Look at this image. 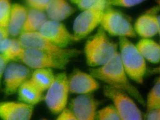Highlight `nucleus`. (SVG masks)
Segmentation results:
<instances>
[{
  "label": "nucleus",
  "instance_id": "9b49d317",
  "mask_svg": "<svg viewBox=\"0 0 160 120\" xmlns=\"http://www.w3.org/2000/svg\"><path fill=\"white\" fill-rule=\"evenodd\" d=\"M99 102L91 95L80 94L73 98L70 103V109L77 120H93L96 119Z\"/></svg>",
  "mask_w": 160,
  "mask_h": 120
},
{
  "label": "nucleus",
  "instance_id": "ddd939ff",
  "mask_svg": "<svg viewBox=\"0 0 160 120\" xmlns=\"http://www.w3.org/2000/svg\"><path fill=\"white\" fill-rule=\"evenodd\" d=\"M34 106L21 102L0 103V118L3 120H29L33 115Z\"/></svg>",
  "mask_w": 160,
  "mask_h": 120
},
{
  "label": "nucleus",
  "instance_id": "1a4fd4ad",
  "mask_svg": "<svg viewBox=\"0 0 160 120\" xmlns=\"http://www.w3.org/2000/svg\"><path fill=\"white\" fill-rule=\"evenodd\" d=\"M24 65L31 69H64L69 61L52 56L37 49L24 48L18 58Z\"/></svg>",
  "mask_w": 160,
  "mask_h": 120
},
{
  "label": "nucleus",
  "instance_id": "a211bd4d",
  "mask_svg": "<svg viewBox=\"0 0 160 120\" xmlns=\"http://www.w3.org/2000/svg\"><path fill=\"white\" fill-rule=\"evenodd\" d=\"M136 46L145 60L154 64L160 62V46L158 43L150 39H143Z\"/></svg>",
  "mask_w": 160,
  "mask_h": 120
},
{
  "label": "nucleus",
  "instance_id": "20e7f679",
  "mask_svg": "<svg viewBox=\"0 0 160 120\" xmlns=\"http://www.w3.org/2000/svg\"><path fill=\"white\" fill-rule=\"evenodd\" d=\"M18 39L24 48L38 50L68 61L80 53L77 50L58 46L39 32L21 33Z\"/></svg>",
  "mask_w": 160,
  "mask_h": 120
},
{
  "label": "nucleus",
  "instance_id": "5701e85b",
  "mask_svg": "<svg viewBox=\"0 0 160 120\" xmlns=\"http://www.w3.org/2000/svg\"><path fill=\"white\" fill-rule=\"evenodd\" d=\"M17 64L13 62L8 64L4 73V92L7 96L12 95L16 92L14 87V82Z\"/></svg>",
  "mask_w": 160,
  "mask_h": 120
},
{
  "label": "nucleus",
  "instance_id": "9d476101",
  "mask_svg": "<svg viewBox=\"0 0 160 120\" xmlns=\"http://www.w3.org/2000/svg\"><path fill=\"white\" fill-rule=\"evenodd\" d=\"M39 33L53 44L62 48H67L72 42L76 41L73 34L61 22L48 19Z\"/></svg>",
  "mask_w": 160,
  "mask_h": 120
},
{
  "label": "nucleus",
  "instance_id": "b1692460",
  "mask_svg": "<svg viewBox=\"0 0 160 120\" xmlns=\"http://www.w3.org/2000/svg\"><path fill=\"white\" fill-rule=\"evenodd\" d=\"M145 106L147 108V112L155 109H160V78L156 81L153 87L148 93Z\"/></svg>",
  "mask_w": 160,
  "mask_h": 120
},
{
  "label": "nucleus",
  "instance_id": "cd10ccee",
  "mask_svg": "<svg viewBox=\"0 0 160 120\" xmlns=\"http://www.w3.org/2000/svg\"><path fill=\"white\" fill-rule=\"evenodd\" d=\"M100 0H77L73 2L81 10L84 11L92 7Z\"/></svg>",
  "mask_w": 160,
  "mask_h": 120
},
{
  "label": "nucleus",
  "instance_id": "dca6fc26",
  "mask_svg": "<svg viewBox=\"0 0 160 120\" xmlns=\"http://www.w3.org/2000/svg\"><path fill=\"white\" fill-rule=\"evenodd\" d=\"M45 12L48 19L62 22L72 15L75 9L67 0H52Z\"/></svg>",
  "mask_w": 160,
  "mask_h": 120
},
{
  "label": "nucleus",
  "instance_id": "6e6552de",
  "mask_svg": "<svg viewBox=\"0 0 160 120\" xmlns=\"http://www.w3.org/2000/svg\"><path fill=\"white\" fill-rule=\"evenodd\" d=\"M47 91L44 100L48 108L52 114H59L66 107L70 92L66 73L62 72L55 75Z\"/></svg>",
  "mask_w": 160,
  "mask_h": 120
},
{
  "label": "nucleus",
  "instance_id": "6ab92c4d",
  "mask_svg": "<svg viewBox=\"0 0 160 120\" xmlns=\"http://www.w3.org/2000/svg\"><path fill=\"white\" fill-rule=\"evenodd\" d=\"M48 19L45 12L29 9L22 33L39 32L42 26Z\"/></svg>",
  "mask_w": 160,
  "mask_h": 120
},
{
  "label": "nucleus",
  "instance_id": "c85d7f7f",
  "mask_svg": "<svg viewBox=\"0 0 160 120\" xmlns=\"http://www.w3.org/2000/svg\"><path fill=\"white\" fill-rule=\"evenodd\" d=\"M58 115L56 119L57 120H77L74 113L70 108L65 107Z\"/></svg>",
  "mask_w": 160,
  "mask_h": 120
},
{
  "label": "nucleus",
  "instance_id": "4be33fe9",
  "mask_svg": "<svg viewBox=\"0 0 160 120\" xmlns=\"http://www.w3.org/2000/svg\"><path fill=\"white\" fill-rule=\"evenodd\" d=\"M12 5L10 0H0V32L5 38L9 36L8 24Z\"/></svg>",
  "mask_w": 160,
  "mask_h": 120
},
{
  "label": "nucleus",
  "instance_id": "2eb2a0df",
  "mask_svg": "<svg viewBox=\"0 0 160 120\" xmlns=\"http://www.w3.org/2000/svg\"><path fill=\"white\" fill-rule=\"evenodd\" d=\"M28 10L20 4L12 5L8 24L9 35L17 37L22 33Z\"/></svg>",
  "mask_w": 160,
  "mask_h": 120
},
{
  "label": "nucleus",
  "instance_id": "c756f323",
  "mask_svg": "<svg viewBox=\"0 0 160 120\" xmlns=\"http://www.w3.org/2000/svg\"><path fill=\"white\" fill-rule=\"evenodd\" d=\"M145 118L148 120H160V109H155L147 112Z\"/></svg>",
  "mask_w": 160,
  "mask_h": 120
},
{
  "label": "nucleus",
  "instance_id": "bb28decb",
  "mask_svg": "<svg viewBox=\"0 0 160 120\" xmlns=\"http://www.w3.org/2000/svg\"><path fill=\"white\" fill-rule=\"evenodd\" d=\"M52 0H25V3L30 9L45 12L47 8Z\"/></svg>",
  "mask_w": 160,
  "mask_h": 120
},
{
  "label": "nucleus",
  "instance_id": "f3484780",
  "mask_svg": "<svg viewBox=\"0 0 160 120\" xmlns=\"http://www.w3.org/2000/svg\"><path fill=\"white\" fill-rule=\"evenodd\" d=\"M17 92L19 101L33 106L39 103L42 99L43 92L30 79L20 86Z\"/></svg>",
  "mask_w": 160,
  "mask_h": 120
},
{
  "label": "nucleus",
  "instance_id": "393cba45",
  "mask_svg": "<svg viewBox=\"0 0 160 120\" xmlns=\"http://www.w3.org/2000/svg\"><path fill=\"white\" fill-rule=\"evenodd\" d=\"M96 119L98 120H121L118 112L114 106L110 105L97 112Z\"/></svg>",
  "mask_w": 160,
  "mask_h": 120
},
{
  "label": "nucleus",
  "instance_id": "423d86ee",
  "mask_svg": "<svg viewBox=\"0 0 160 120\" xmlns=\"http://www.w3.org/2000/svg\"><path fill=\"white\" fill-rule=\"evenodd\" d=\"M100 27L110 35L125 38H135L136 34L131 22L122 13L106 6L100 22Z\"/></svg>",
  "mask_w": 160,
  "mask_h": 120
},
{
  "label": "nucleus",
  "instance_id": "39448f33",
  "mask_svg": "<svg viewBox=\"0 0 160 120\" xmlns=\"http://www.w3.org/2000/svg\"><path fill=\"white\" fill-rule=\"evenodd\" d=\"M106 7V0H100L95 6L82 11L77 16L73 25V35L76 41L88 36L100 25Z\"/></svg>",
  "mask_w": 160,
  "mask_h": 120
},
{
  "label": "nucleus",
  "instance_id": "0eeeda50",
  "mask_svg": "<svg viewBox=\"0 0 160 120\" xmlns=\"http://www.w3.org/2000/svg\"><path fill=\"white\" fill-rule=\"evenodd\" d=\"M103 92L113 102L121 120L143 119L141 111L127 93L108 85L104 87Z\"/></svg>",
  "mask_w": 160,
  "mask_h": 120
},
{
  "label": "nucleus",
  "instance_id": "f8f14e48",
  "mask_svg": "<svg viewBox=\"0 0 160 120\" xmlns=\"http://www.w3.org/2000/svg\"><path fill=\"white\" fill-rule=\"evenodd\" d=\"M70 92L74 94H89L98 89L99 84L91 74L76 70L68 77Z\"/></svg>",
  "mask_w": 160,
  "mask_h": 120
},
{
  "label": "nucleus",
  "instance_id": "f03ea898",
  "mask_svg": "<svg viewBox=\"0 0 160 120\" xmlns=\"http://www.w3.org/2000/svg\"><path fill=\"white\" fill-rule=\"evenodd\" d=\"M84 52L88 65L97 68L106 64L116 55L118 52V45L100 27L96 34L87 41Z\"/></svg>",
  "mask_w": 160,
  "mask_h": 120
},
{
  "label": "nucleus",
  "instance_id": "aec40b11",
  "mask_svg": "<svg viewBox=\"0 0 160 120\" xmlns=\"http://www.w3.org/2000/svg\"><path fill=\"white\" fill-rule=\"evenodd\" d=\"M55 77L52 69L45 68L35 69L30 77V80L37 87L44 92L52 83Z\"/></svg>",
  "mask_w": 160,
  "mask_h": 120
},
{
  "label": "nucleus",
  "instance_id": "f257e3e1",
  "mask_svg": "<svg viewBox=\"0 0 160 120\" xmlns=\"http://www.w3.org/2000/svg\"><path fill=\"white\" fill-rule=\"evenodd\" d=\"M90 74L96 80L108 86L122 91L132 97L141 105L145 106V101L136 87L129 81L121 63L119 52L103 66L91 69Z\"/></svg>",
  "mask_w": 160,
  "mask_h": 120
},
{
  "label": "nucleus",
  "instance_id": "7c9ffc66",
  "mask_svg": "<svg viewBox=\"0 0 160 120\" xmlns=\"http://www.w3.org/2000/svg\"><path fill=\"white\" fill-rule=\"evenodd\" d=\"M9 62V61L7 59L0 54V84L2 78L3 76L5 70L6 69Z\"/></svg>",
  "mask_w": 160,
  "mask_h": 120
},
{
  "label": "nucleus",
  "instance_id": "412c9836",
  "mask_svg": "<svg viewBox=\"0 0 160 120\" xmlns=\"http://www.w3.org/2000/svg\"><path fill=\"white\" fill-rule=\"evenodd\" d=\"M24 49L18 39H9L8 37L3 39L0 44V54L9 61L18 59Z\"/></svg>",
  "mask_w": 160,
  "mask_h": 120
},
{
  "label": "nucleus",
  "instance_id": "4468645a",
  "mask_svg": "<svg viewBox=\"0 0 160 120\" xmlns=\"http://www.w3.org/2000/svg\"><path fill=\"white\" fill-rule=\"evenodd\" d=\"M136 34L143 39H150L160 34V16L147 13L137 19L134 26Z\"/></svg>",
  "mask_w": 160,
  "mask_h": 120
},
{
  "label": "nucleus",
  "instance_id": "2f4dec72",
  "mask_svg": "<svg viewBox=\"0 0 160 120\" xmlns=\"http://www.w3.org/2000/svg\"><path fill=\"white\" fill-rule=\"evenodd\" d=\"M5 39L3 35H2V34L0 32V44H1V42H2V41L3 40V39Z\"/></svg>",
  "mask_w": 160,
  "mask_h": 120
},
{
  "label": "nucleus",
  "instance_id": "a878e982",
  "mask_svg": "<svg viewBox=\"0 0 160 120\" xmlns=\"http://www.w3.org/2000/svg\"><path fill=\"white\" fill-rule=\"evenodd\" d=\"M146 0H106V6L131 8L141 3Z\"/></svg>",
  "mask_w": 160,
  "mask_h": 120
},
{
  "label": "nucleus",
  "instance_id": "7ed1b4c3",
  "mask_svg": "<svg viewBox=\"0 0 160 120\" xmlns=\"http://www.w3.org/2000/svg\"><path fill=\"white\" fill-rule=\"evenodd\" d=\"M119 45L120 60L128 76L142 84L147 69L146 60L128 38L120 37Z\"/></svg>",
  "mask_w": 160,
  "mask_h": 120
}]
</instances>
